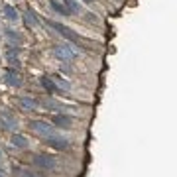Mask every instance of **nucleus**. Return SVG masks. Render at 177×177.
I'll use <instances>...</instances> for the list:
<instances>
[{
  "label": "nucleus",
  "mask_w": 177,
  "mask_h": 177,
  "mask_svg": "<svg viewBox=\"0 0 177 177\" xmlns=\"http://www.w3.org/2000/svg\"><path fill=\"white\" fill-rule=\"evenodd\" d=\"M53 55L59 59V61H73L75 59V55H77V51L73 49V47H69V46H55L53 47Z\"/></svg>",
  "instance_id": "nucleus-1"
},
{
  "label": "nucleus",
  "mask_w": 177,
  "mask_h": 177,
  "mask_svg": "<svg viewBox=\"0 0 177 177\" xmlns=\"http://www.w3.org/2000/svg\"><path fill=\"white\" fill-rule=\"evenodd\" d=\"M30 130H34L35 134L46 136V138L55 134L53 126H49V124H47V122H43V120H32V122H30Z\"/></svg>",
  "instance_id": "nucleus-2"
},
{
  "label": "nucleus",
  "mask_w": 177,
  "mask_h": 177,
  "mask_svg": "<svg viewBox=\"0 0 177 177\" xmlns=\"http://www.w3.org/2000/svg\"><path fill=\"white\" fill-rule=\"evenodd\" d=\"M0 130L16 132V130H18V120H16V116L10 114V112H2V114H0Z\"/></svg>",
  "instance_id": "nucleus-3"
},
{
  "label": "nucleus",
  "mask_w": 177,
  "mask_h": 177,
  "mask_svg": "<svg viewBox=\"0 0 177 177\" xmlns=\"http://www.w3.org/2000/svg\"><path fill=\"white\" fill-rule=\"evenodd\" d=\"M34 165L41 167V169H47V171H53V169L57 167V161L51 156H35L34 158Z\"/></svg>",
  "instance_id": "nucleus-4"
},
{
  "label": "nucleus",
  "mask_w": 177,
  "mask_h": 177,
  "mask_svg": "<svg viewBox=\"0 0 177 177\" xmlns=\"http://www.w3.org/2000/svg\"><path fill=\"white\" fill-rule=\"evenodd\" d=\"M47 26H51L53 30H57L59 34L63 35V38H67L69 41H77L79 38L75 34H73V30H69V28H65V26H61V24H57V22H47Z\"/></svg>",
  "instance_id": "nucleus-5"
},
{
  "label": "nucleus",
  "mask_w": 177,
  "mask_h": 177,
  "mask_svg": "<svg viewBox=\"0 0 177 177\" xmlns=\"http://www.w3.org/2000/svg\"><path fill=\"white\" fill-rule=\"evenodd\" d=\"M47 144L51 148H55V150H67L69 148V140H65V138H59V136H47Z\"/></svg>",
  "instance_id": "nucleus-6"
},
{
  "label": "nucleus",
  "mask_w": 177,
  "mask_h": 177,
  "mask_svg": "<svg viewBox=\"0 0 177 177\" xmlns=\"http://www.w3.org/2000/svg\"><path fill=\"white\" fill-rule=\"evenodd\" d=\"M4 83L8 85V87H20V85H22V77L18 75L16 71L10 69V71L4 73Z\"/></svg>",
  "instance_id": "nucleus-7"
},
{
  "label": "nucleus",
  "mask_w": 177,
  "mask_h": 177,
  "mask_svg": "<svg viewBox=\"0 0 177 177\" xmlns=\"http://www.w3.org/2000/svg\"><path fill=\"white\" fill-rule=\"evenodd\" d=\"M18 102H20V106L24 108V110H35L38 105H40V102L35 100V99H32V97H20Z\"/></svg>",
  "instance_id": "nucleus-8"
},
{
  "label": "nucleus",
  "mask_w": 177,
  "mask_h": 177,
  "mask_svg": "<svg viewBox=\"0 0 177 177\" xmlns=\"http://www.w3.org/2000/svg\"><path fill=\"white\" fill-rule=\"evenodd\" d=\"M53 124L59 128H69L71 124H73V118L71 116H65V114H57L53 116Z\"/></svg>",
  "instance_id": "nucleus-9"
},
{
  "label": "nucleus",
  "mask_w": 177,
  "mask_h": 177,
  "mask_svg": "<svg viewBox=\"0 0 177 177\" xmlns=\"http://www.w3.org/2000/svg\"><path fill=\"white\" fill-rule=\"evenodd\" d=\"M2 12H4L6 20H10V22H16V20L20 18V16H18V12H16V8H14V6H10V4H4Z\"/></svg>",
  "instance_id": "nucleus-10"
},
{
  "label": "nucleus",
  "mask_w": 177,
  "mask_h": 177,
  "mask_svg": "<svg viewBox=\"0 0 177 177\" xmlns=\"http://www.w3.org/2000/svg\"><path fill=\"white\" fill-rule=\"evenodd\" d=\"M4 38H6V40H10L12 43H18V46H20L22 41H24V40H22V35H20L18 32H14V30H10V28H8V30H4Z\"/></svg>",
  "instance_id": "nucleus-11"
},
{
  "label": "nucleus",
  "mask_w": 177,
  "mask_h": 177,
  "mask_svg": "<svg viewBox=\"0 0 177 177\" xmlns=\"http://www.w3.org/2000/svg\"><path fill=\"white\" fill-rule=\"evenodd\" d=\"M12 146L14 148H20V150H26V148H28V140L22 134H14L12 136Z\"/></svg>",
  "instance_id": "nucleus-12"
},
{
  "label": "nucleus",
  "mask_w": 177,
  "mask_h": 177,
  "mask_svg": "<svg viewBox=\"0 0 177 177\" xmlns=\"http://www.w3.org/2000/svg\"><path fill=\"white\" fill-rule=\"evenodd\" d=\"M24 22H26V26H28V28H35V26L40 24L38 18H35V14H34L32 10H28V12L24 14Z\"/></svg>",
  "instance_id": "nucleus-13"
},
{
  "label": "nucleus",
  "mask_w": 177,
  "mask_h": 177,
  "mask_svg": "<svg viewBox=\"0 0 177 177\" xmlns=\"http://www.w3.org/2000/svg\"><path fill=\"white\" fill-rule=\"evenodd\" d=\"M41 87L46 88L47 93H57V85L53 83V79H49V77H41Z\"/></svg>",
  "instance_id": "nucleus-14"
},
{
  "label": "nucleus",
  "mask_w": 177,
  "mask_h": 177,
  "mask_svg": "<svg viewBox=\"0 0 177 177\" xmlns=\"http://www.w3.org/2000/svg\"><path fill=\"white\" fill-rule=\"evenodd\" d=\"M49 4H51V8H53L55 12H59V14H61V16H69V14H71L67 6H65V4H59L57 0H51Z\"/></svg>",
  "instance_id": "nucleus-15"
},
{
  "label": "nucleus",
  "mask_w": 177,
  "mask_h": 177,
  "mask_svg": "<svg viewBox=\"0 0 177 177\" xmlns=\"http://www.w3.org/2000/svg\"><path fill=\"white\" fill-rule=\"evenodd\" d=\"M16 175L18 177H40V175L32 173V171H28V169H16Z\"/></svg>",
  "instance_id": "nucleus-16"
},
{
  "label": "nucleus",
  "mask_w": 177,
  "mask_h": 177,
  "mask_svg": "<svg viewBox=\"0 0 177 177\" xmlns=\"http://www.w3.org/2000/svg\"><path fill=\"white\" fill-rule=\"evenodd\" d=\"M55 83H57V87H61V88H69V83L67 81H63V79H53Z\"/></svg>",
  "instance_id": "nucleus-17"
},
{
  "label": "nucleus",
  "mask_w": 177,
  "mask_h": 177,
  "mask_svg": "<svg viewBox=\"0 0 177 177\" xmlns=\"http://www.w3.org/2000/svg\"><path fill=\"white\" fill-rule=\"evenodd\" d=\"M0 177H6V175H4V171H2V169H0Z\"/></svg>",
  "instance_id": "nucleus-18"
},
{
  "label": "nucleus",
  "mask_w": 177,
  "mask_h": 177,
  "mask_svg": "<svg viewBox=\"0 0 177 177\" xmlns=\"http://www.w3.org/2000/svg\"><path fill=\"white\" fill-rule=\"evenodd\" d=\"M85 2H87V4H91V2H93V0H85Z\"/></svg>",
  "instance_id": "nucleus-19"
},
{
  "label": "nucleus",
  "mask_w": 177,
  "mask_h": 177,
  "mask_svg": "<svg viewBox=\"0 0 177 177\" xmlns=\"http://www.w3.org/2000/svg\"><path fill=\"white\" fill-rule=\"evenodd\" d=\"M0 161H2V152H0Z\"/></svg>",
  "instance_id": "nucleus-20"
},
{
  "label": "nucleus",
  "mask_w": 177,
  "mask_h": 177,
  "mask_svg": "<svg viewBox=\"0 0 177 177\" xmlns=\"http://www.w3.org/2000/svg\"><path fill=\"white\" fill-rule=\"evenodd\" d=\"M63 2H67V0H63Z\"/></svg>",
  "instance_id": "nucleus-21"
}]
</instances>
